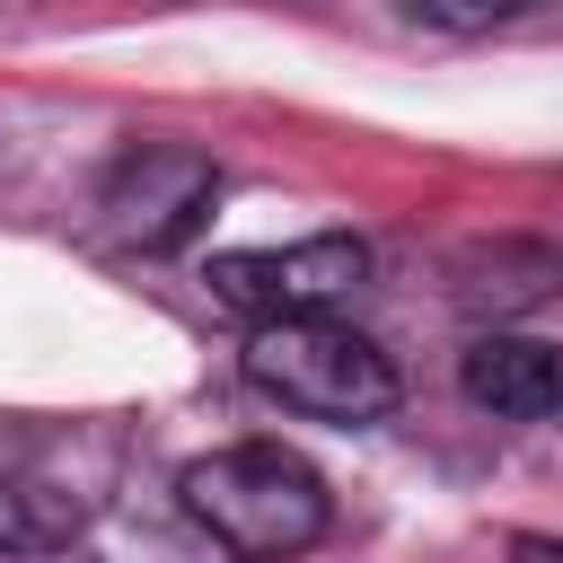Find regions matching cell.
<instances>
[{"instance_id": "cell-4", "label": "cell", "mask_w": 563, "mask_h": 563, "mask_svg": "<svg viewBox=\"0 0 563 563\" xmlns=\"http://www.w3.org/2000/svg\"><path fill=\"white\" fill-rule=\"evenodd\" d=\"M211 194H220V167L185 141H141L114 158L106 176V229L114 246H141V255H176L202 220H211Z\"/></svg>"}, {"instance_id": "cell-1", "label": "cell", "mask_w": 563, "mask_h": 563, "mask_svg": "<svg viewBox=\"0 0 563 563\" xmlns=\"http://www.w3.org/2000/svg\"><path fill=\"white\" fill-rule=\"evenodd\" d=\"M194 528L229 545L238 563H290L325 537V475L282 440H229L176 475Z\"/></svg>"}, {"instance_id": "cell-7", "label": "cell", "mask_w": 563, "mask_h": 563, "mask_svg": "<svg viewBox=\"0 0 563 563\" xmlns=\"http://www.w3.org/2000/svg\"><path fill=\"white\" fill-rule=\"evenodd\" d=\"M510 563H563V537H537L528 528V537H510Z\"/></svg>"}, {"instance_id": "cell-3", "label": "cell", "mask_w": 563, "mask_h": 563, "mask_svg": "<svg viewBox=\"0 0 563 563\" xmlns=\"http://www.w3.org/2000/svg\"><path fill=\"white\" fill-rule=\"evenodd\" d=\"M202 282L220 308H246L255 325L264 317H325L334 299H352L369 282V246L352 229H325L299 246H229V255H211Z\"/></svg>"}, {"instance_id": "cell-5", "label": "cell", "mask_w": 563, "mask_h": 563, "mask_svg": "<svg viewBox=\"0 0 563 563\" xmlns=\"http://www.w3.org/2000/svg\"><path fill=\"white\" fill-rule=\"evenodd\" d=\"M457 387H466V405H484L501 422H545V413H563V352L537 334H475L457 361Z\"/></svg>"}, {"instance_id": "cell-6", "label": "cell", "mask_w": 563, "mask_h": 563, "mask_svg": "<svg viewBox=\"0 0 563 563\" xmlns=\"http://www.w3.org/2000/svg\"><path fill=\"white\" fill-rule=\"evenodd\" d=\"M563 282V255H545V246H519V238H501V246H466L457 255V299L466 308H528V299H545Z\"/></svg>"}, {"instance_id": "cell-2", "label": "cell", "mask_w": 563, "mask_h": 563, "mask_svg": "<svg viewBox=\"0 0 563 563\" xmlns=\"http://www.w3.org/2000/svg\"><path fill=\"white\" fill-rule=\"evenodd\" d=\"M246 387L308 422H378L396 413V361L343 317H264L246 334Z\"/></svg>"}]
</instances>
